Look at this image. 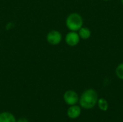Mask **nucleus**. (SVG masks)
Here are the masks:
<instances>
[{
    "label": "nucleus",
    "mask_w": 123,
    "mask_h": 122,
    "mask_svg": "<svg viewBox=\"0 0 123 122\" xmlns=\"http://www.w3.org/2000/svg\"><path fill=\"white\" fill-rule=\"evenodd\" d=\"M98 101V95L95 90L89 88L86 90L81 96L79 101L81 107L84 109H92L97 104Z\"/></svg>",
    "instance_id": "f257e3e1"
},
{
    "label": "nucleus",
    "mask_w": 123,
    "mask_h": 122,
    "mask_svg": "<svg viewBox=\"0 0 123 122\" xmlns=\"http://www.w3.org/2000/svg\"><path fill=\"white\" fill-rule=\"evenodd\" d=\"M66 27L71 31H78L83 25V19L78 13H72L69 14L66 21Z\"/></svg>",
    "instance_id": "f03ea898"
},
{
    "label": "nucleus",
    "mask_w": 123,
    "mask_h": 122,
    "mask_svg": "<svg viewBox=\"0 0 123 122\" xmlns=\"http://www.w3.org/2000/svg\"><path fill=\"white\" fill-rule=\"evenodd\" d=\"M63 100L68 105L72 106L78 103L79 98L76 92L72 90H68L63 94Z\"/></svg>",
    "instance_id": "7ed1b4c3"
},
{
    "label": "nucleus",
    "mask_w": 123,
    "mask_h": 122,
    "mask_svg": "<svg viewBox=\"0 0 123 122\" xmlns=\"http://www.w3.org/2000/svg\"><path fill=\"white\" fill-rule=\"evenodd\" d=\"M46 39H47V41L50 45H55L61 42V41L62 40V35L61 34V32H59L58 31L52 30L48 33Z\"/></svg>",
    "instance_id": "20e7f679"
},
{
    "label": "nucleus",
    "mask_w": 123,
    "mask_h": 122,
    "mask_svg": "<svg viewBox=\"0 0 123 122\" xmlns=\"http://www.w3.org/2000/svg\"><path fill=\"white\" fill-rule=\"evenodd\" d=\"M79 35L76 32L71 31L66 36V42L69 46H76L79 42Z\"/></svg>",
    "instance_id": "39448f33"
},
{
    "label": "nucleus",
    "mask_w": 123,
    "mask_h": 122,
    "mask_svg": "<svg viewBox=\"0 0 123 122\" xmlns=\"http://www.w3.org/2000/svg\"><path fill=\"white\" fill-rule=\"evenodd\" d=\"M81 107L76 104L71 106L67 110V116L69 119H76L79 118V116L81 115Z\"/></svg>",
    "instance_id": "423d86ee"
},
{
    "label": "nucleus",
    "mask_w": 123,
    "mask_h": 122,
    "mask_svg": "<svg viewBox=\"0 0 123 122\" xmlns=\"http://www.w3.org/2000/svg\"><path fill=\"white\" fill-rule=\"evenodd\" d=\"M14 116L8 111L0 113V122H16Z\"/></svg>",
    "instance_id": "0eeeda50"
},
{
    "label": "nucleus",
    "mask_w": 123,
    "mask_h": 122,
    "mask_svg": "<svg viewBox=\"0 0 123 122\" xmlns=\"http://www.w3.org/2000/svg\"><path fill=\"white\" fill-rule=\"evenodd\" d=\"M97 105H98L99 109L101 111H107L108 110V108H109L108 102L104 98H101V99H98V101H97Z\"/></svg>",
    "instance_id": "6e6552de"
},
{
    "label": "nucleus",
    "mask_w": 123,
    "mask_h": 122,
    "mask_svg": "<svg viewBox=\"0 0 123 122\" xmlns=\"http://www.w3.org/2000/svg\"><path fill=\"white\" fill-rule=\"evenodd\" d=\"M79 35L81 38L84 40H86L90 37L91 36V32L89 28L87 27H81L79 30Z\"/></svg>",
    "instance_id": "1a4fd4ad"
},
{
    "label": "nucleus",
    "mask_w": 123,
    "mask_h": 122,
    "mask_svg": "<svg viewBox=\"0 0 123 122\" xmlns=\"http://www.w3.org/2000/svg\"><path fill=\"white\" fill-rule=\"evenodd\" d=\"M115 73H116L117 76L119 78L123 80V63L118 65V66L116 68Z\"/></svg>",
    "instance_id": "9d476101"
},
{
    "label": "nucleus",
    "mask_w": 123,
    "mask_h": 122,
    "mask_svg": "<svg viewBox=\"0 0 123 122\" xmlns=\"http://www.w3.org/2000/svg\"><path fill=\"white\" fill-rule=\"evenodd\" d=\"M16 122H29L27 119H26L25 118H20L17 121H16Z\"/></svg>",
    "instance_id": "9b49d317"
},
{
    "label": "nucleus",
    "mask_w": 123,
    "mask_h": 122,
    "mask_svg": "<svg viewBox=\"0 0 123 122\" xmlns=\"http://www.w3.org/2000/svg\"><path fill=\"white\" fill-rule=\"evenodd\" d=\"M103 1H109V0H103Z\"/></svg>",
    "instance_id": "f8f14e48"
},
{
    "label": "nucleus",
    "mask_w": 123,
    "mask_h": 122,
    "mask_svg": "<svg viewBox=\"0 0 123 122\" xmlns=\"http://www.w3.org/2000/svg\"><path fill=\"white\" fill-rule=\"evenodd\" d=\"M122 3H123V0H122Z\"/></svg>",
    "instance_id": "ddd939ff"
}]
</instances>
